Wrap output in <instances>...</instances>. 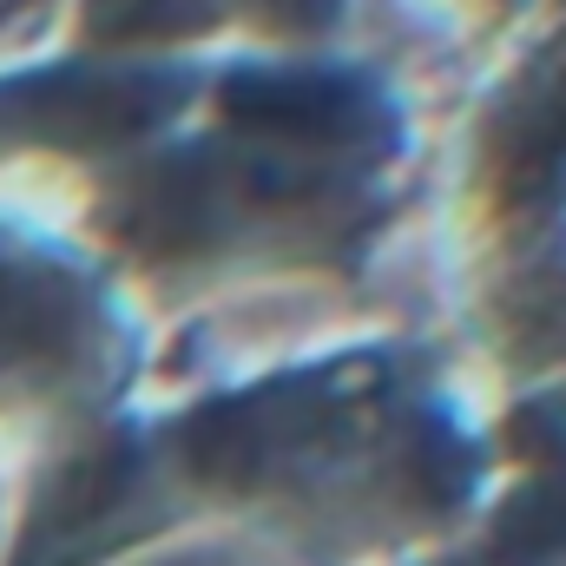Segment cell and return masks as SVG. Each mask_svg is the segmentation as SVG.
I'll use <instances>...</instances> for the list:
<instances>
[{"instance_id": "5b68a950", "label": "cell", "mask_w": 566, "mask_h": 566, "mask_svg": "<svg viewBox=\"0 0 566 566\" xmlns=\"http://www.w3.org/2000/svg\"><path fill=\"white\" fill-rule=\"evenodd\" d=\"M271 7H277V13H290V20H323L336 0H271Z\"/></svg>"}, {"instance_id": "3957f363", "label": "cell", "mask_w": 566, "mask_h": 566, "mask_svg": "<svg viewBox=\"0 0 566 566\" xmlns=\"http://www.w3.org/2000/svg\"><path fill=\"white\" fill-rule=\"evenodd\" d=\"M501 541L514 554H547L566 541V481H534L501 507Z\"/></svg>"}, {"instance_id": "6da1fadb", "label": "cell", "mask_w": 566, "mask_h": 566, "mask_svg": "<svg viewBox=\"0 0 566 566\" xmlns=\"http://www.w3.org/2000/svg\"><path fill=\"white\" fill-rule=\"evenodd\" d=\"M33 126L73 145H113L126 133L151 126L171 106V86L158 80H99V73H60L27 93Z\"/></svg>"}, {"instance_id": "7a4b0ae2", "label": "cell", "mask_w": 566, "mask_h": 566, "mask_svg": "<svg viewBox=\"0 0 566 566\" xmlns=\"http://www.w3.org/2000/svg\"><path fill=\"white\" fill-rule=\"evenodd\" d=\"M224 106L231 119L277 139H343L363 119V93L336 73H238Z\"/></svg>"}, {"instance_id": "277c9868", "label": "cell", "mask_w": 566, "mask_h": 566, "mask_svg": "<svg viewBox=\"0 0 566 566\" xmlns=\"http://www.w3.org/2000/svg\"><path fill=\"white\" fill-rule=\"evenodd\" d=\"M198 0H99V27H178Z\"/></svg>"}]
</instances>
